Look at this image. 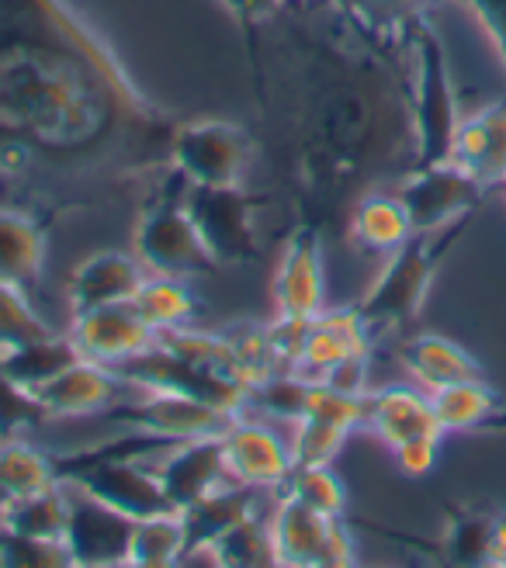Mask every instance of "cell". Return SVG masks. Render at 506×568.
<instances>
[{
	"mask_svg": "<svg viewBox=\"0 0 506 568\" xmlns=\"http://www.w3.org/2000/svg\"><path fill=\"white\" fill-rule=\"evenodd\" d=\"M156 111L67 0H0V142L32 156H98L108 119L156 139Z\"/></svg>",
	"mask_w": 506,
	"mask_h": 568,
	"instance_id": "6da1fadb",
	"label": "cell"
},
{
	"mask_svg": "<svg viewBox=\"0 0 506 568\" xmlns=\"http://www.w3.org/2000/svg\"><path fill=\"white\" fill-rule=\"evenodd\" d=\"M479 212L483 209H475L437 233H413L403 246L388 253L385 267L372 281V288L364 292L361 302H354L357 316L368 326L372 339H382L385 333H399L413 326V320L419 316V308H424L431 295V284L441 264L447 261V253L465 240V233L472 230V222Z\"/></svg>",
	"mask_w": 506,
	"mask_h": 568,
	"instance_id": "7a4b0ae2",
	"label": "cell"
},
{
	"mask_svg": "<svg viewBox=\"0 0 506 568\" xmlns=\"http://www.w3.org/2000/svg\"><path fill=\"white\" fill-rule=\"evenodd\" d=\"M409 115L416 139L413 166L444 163L452 156L455 132L462 125L458 91L444 42L427 18L409 28Z\"/></svg>",
	"mask_w": 506,
	"mask_h": 568,
	"instance_id": "3957f363",
	"label": "cell"
},
{
	"mask_svg": "<svg viewBox=\"0 0 506 568\" xmlns=\"http://www.w3.org/2000/svg\"><path fill=\"white\" fill-rule=\"evenodd\" d=\"M184 178L178 187H160L150 202L139 209L132 225V253L146 274L166 277H209L219 271L212 253L199 233V225L184 209Z\"/></svg>",
	"mask_w": 506,
	"mask_h": 568,
	"instance_id": "277c9868",
	"label": "cell"
},
{
	"mask_svg": "<svg viewBox=\"0 0 506 568\" xmlns=\"http://www.w3.org/2000/svg\"><path fill=\"white\" fill-rule=\"evenodd\" d=\"M181 197L219 267H243L261 257L257 212L271 202L267 194H253L243 184L184 181Z\"/></svg>",
	"mask_w": 506,
	"mask_h": 568,
	"instance_id": "5b68a950",
	"label": "cell"
},
{
	"mask_svg": "<svg viewBox=\"0 0 506 568\" xmlns=\"http://www.w3.org/2000/svg\"><path fill=\"white\" fill-rule=\"evenodd\" d=\"M271 530H274L277 565L341 568V565H351L357 558L354 534L344 524V517L320 514L316 506H308L289 493H274Z\"/></svg>",
	"mask_w": 506,
	"mask_h": 568,
	"instance_id": "8992f818",
	"label": "cell"
},
{
	"mask_svg": "<svg viewBox=\"0 0 506 568\" xmlns=\"http://www.w3.org/2000/svg\"><path fill=\"white\" fill-rule=\"evenodd\" d=\"M111 375H115L122 385H135L143 392L191 395V399L209 403L212 409L226 413V416H240L246 409L243 382L205 372V367L178 357L174 351H166L160 339H153V344L146 351H139L135 357H129L122 364H111Z\"/></svg>",
	"mask_w": 506,
	"mask_h": 568,
	"instance_id": "52a82bcc",
	"label": "cell"
},
{
	"mask_svg": "<svg viewBox=\"0 0 506 568\" xmlns=\"http://www.w3.org/2000/svg\"><path fill=\"white\" fill-rule=\"evenodd\" d=\"M253 139L240 122L199 119L171 132L166 163L188 184H243Z\"/></svg>",
	"mask_w": 506,
	"mask_h": 568,
	"instance_id": "ba28073f",
	"label": "cell"
},
{
	"mask_svg": "<svg viewBox=\"0 0 506 568\" xmlns=\"http://www.w3.org/2000/svg\"><path fill=\"white\" fill-rule=\"evenodd\" d=\"M392 191L399 194V202L413 222V233H437L455 219L483 209V202L489 197V191L475 184L468 174H462L452 160L406 170Z\"/></svg>",
	"mask_w": 506,
	"mask_h": 568,
	"instance_id": "9c48e42d",
	"label": "cell"
},
{
	"mask_svg": "<svg viewBox=\"0 0 506 568\" xmlns=\"http://www.w3.org/2000/svg\"><path fill=\"white\" fill-rule=\"evenodd\" d=\"M101 416L104 423L119 426V430H143L174 444L194 437H215L233 423V416L178 392H146V399L139 403H111Z\"/></svg>",
	"mask_w": 506,
	"mask_h": 568,
	"instance_id": "30bf717a",
	"label": "cell"
},
{
	"mask_svg": "<svg viewBox=\"0 0 506 568\" xmlns=\"http://www.w3.org/2000/svg\"><path fill=\"white\" fill-rule=\"evenodd\" d=\"M274 312L285 320H313L326 308V271H323V233L316 222H302L281 246L271 277Z\"/></svg>",
	"mask_w": 506,
	"mask_h": 568,
	"instance_id": "8fae6325",
	"label": "cell"
},
{
	"mask_svg": "<svg viewBox=\"0 0 506 568\" xmlns=\"http://www.w3.org/2000/svg\"><path fill=\"white\" fill-rule=\"evenodd\" d=\"M364 395H351L316 382L308 409L292 423L289 444L295 465H333L347 437L357 426H364Z\"/></svg>",
	"mask_w": 506,
	"mask_h": 568,
	"instance_id": "7c38bea8",
	"label": "cell"
},
{
	"mask_svg": "<svg viewBox=\"0 0 506 568\" xmlns=\"http://www.w3.org/2000/svg\"><path fill=\"white\" fill-rule=\"evenodd\" d=\"M132 527L135 520H129L119 509H111L98 503L94 496L70 486V514H67V530H63V548H67L70 565H80V568L129 565Z\"/></svg>",
	"mask_w": 506,
	"mask_h": 568,
	"instance_id": "4fadbf2b",
	"label": "cell"
},
{
	"mask_svg": "<svg viewBox=\"0 0 506 568\" xmlns=\"http://www.w3.org/2000/svg\"><path fill=\"white\" fill-rule=\"evenodd\" d=\"M67 481L77 486L80 493L94 496L98 503L119 509V514H125L129 520L178 514L171 499H166L160 489V481L153 475V462H129V458L94 462V465L77 468Z\"/></svg>",
	"mask_w": 506,
	"mask_h": 568,
	"instance_id": "5bb4252c",
	"label": "cell"
},
{
	"mask_svg": "<svg viewBox=\"0 0 506 568\" xmlns=\"http://www.w3.org/2000/svg\"><path fill=\"white\" fill-rule=\"evenodd\" d=\"M222 454H226L230 478L261 493H277L295 468L292 444L274 426L250 419L246 413L233 416V423L222 430Z\"/></svg>",
	"mask_w": 506,
	"mask_h": 568,
	"instance_id": "9a60e30c",
	"label": "cell"
},
{
	"mask_svg": "<svg viewBox=\"0 0 506 568\" xmlns=\"http://www.w3.org/2000/svg\"><path fill=\"white\" fill-rule=\"evenodd\" d=\"M153 475L174 509H184L194 499L209 496L222 481H230L226 454H222V434L174 444L153 462Z\"/></svg>",
	"mask_w": 506,
	"mask_h": 568,
	"instance_id": "2e32d148",
	"label": "cell"
},
{
	"mask_svg": "<svg viewBox=\"0 0 506 568\" xmlns=\"http://www.w3.org/2000/svg\"><path fill=\"white\" fill-rule=\"evenodd\" d=\"M146 277V267L139 264L135 253L125 250H98L91 257H83L67 284L70 316H83L104 305L132 302L139 284Z\"/></svg>",
	"mask_w": 506,
	"mask_h": 568,
	"instance_id": "e0dca14e",
	"label": "cell"
},
{
	"mask_svg": "<svg viewBox=\"0 0 506 568\" xmlns=\"http://www.w3.org/2000/svg\"><path fill=\"white\" fill-rule=\"evenodd\" d=\"M364 430H372L385 447H399L416 437H444L434 416L431 392L419 385H385L364 395Z\"/></svg>",
	"mask_w": 506,
	"mask_h": 568,
	"instance_id": "ac0fdd59",
	"label": "cell"
},
{
	"mask_svg": "<svg viewBox=\"0 0 506 568\" xmlns=\"http://www.w3.org/2000/svg\"><path fill=\"white\" fill-rule=\"evenodd\" d=\"M70 336L77 339L83 357L98 361L104 367L135 357L156 339V333L143 323V316L132 308V302L104 305L94 312H83V316H73Z\"/></svg>",
	"mask_w": 506,
	"mask_h": 568,
	"instance_id": "d6986e66",
	"label": "cell"
},
{
	"mask_svg": "<svg viewBox=\"0 0 506 568\" xmlns=\"http://www.w3.org/2000/svg\"><path fill=\"white\" fill-rule=\"evenodd\" d=\"M447 160L486 191L506 184V98L462 119Z\"/></svg>",
	"mask_w": 506,
	"mask_h": 568,
	"instance_id": "ffe728a7",
	"label": "cell"
},
{
	"mask_svg": "<svg viewBox=\"0 0 506 568\" xmlns=\"http://www.w3.org/2000/svg\"><path fill=\"white\" fill-rule=\"evenodd\" d=\"M375 339L364 326V320L357 316V308H323L308 320V333H305V347H302V361H298V375L323 382L333 367H341L351 357H364L372 354Z\"/></svg>",
	"mask_w": 506,
	"mask_h": 568,
	"instance_id": "44dd1931",
	"label": "cell"
},
{
	"mask_svg": "<svg viewBox=\"0 0 506 568\" xmlns=\"http://www.w3.org/2000/svg\"><path fill=\"white\" fill-rule=\"evenodd\" d=\"M261 489L243 486V481L230 478L209 496L194 499L191 506L178 509L181 527H184V561L209 555V548L219 541L230 527H236L243 517H250L253 509H261Z\"/></svg>",
	"mask_w": 506,
	"mask_h": 568,
	"instance_id": "7402d4cb",
	"label": "cell"
},
{
	"mask_svg": "<svg viewBox=\"0 0 506 568\" xmlns=\"http://www.w3.org/2000/svg\"><path fill=\"white\" fill-rule=\"evenodd\" d=\"M122 382L111 375V367L80 357L60 378H52L42 392H36V403L45 419H77L104 413L111 403H119Z\"/></svg>",
	"mask_w": 506,
	"mask_h": 568,
	"instance_id": "603a6c76",
	"label": "cell"
},
{
	"mask_svg": "<svg viewBox=\"0 0 506 568\" xmlns=\"http://www.w3.org/2000/svg\"><path fill=\"white\" fill-rule=\"evenodd\" d=\"M396 357L406 367V375L424 392H437V388L458 385L468 378H483V364L475 361L462 344H455V339H447L441 333L406 336Z\"/></svg>",
	"mask_w": 506,
	"mask_h": 568,
	"instance_id": "cb8c5ba5",
	"label": "cell"
},
{
	"mask_svg": "<svg viewBox=\"0 0 506 568\" xmlns=\"http://www.w3.org/2000/svg\"><path fill=\"white\" fill-rule=\"evenodd\" d=\"M49 246V222L36 212L0 205V281L32 292Z\"/></svg>",
	"mask_w": 506,
	"mask_h": 568,
	"instance_id": "d4e9b609",
	"label": "cell"
},
{
	"mask_svg": "<svg viewBox=\"0 0 506 568\" xmlns=\"http://www.w3.org/2000/svg\"><path fill=\"white\" fill-rule=\"evenodd\" d=\"M434 416L444 434L506 430V403L486 378H468L431 392Z\"/></svg>",
	"mask_w": 506,
	"mask_h": 568,
	"instance_id": "484cf974",
	"label": "cell"
},
{
	"mask_svg": "<svg viewBox=\"0 0 506 568\" xmlns=\"http://www.w3.org/2000/svg\"><path fill=\"white\" fill-rule=\"evenodd\" d=\"M347 233L364 253H388L413 236V222L396 191H364L347 219Z\"/></svg>",
	"mask_w": 506,
	"mask_h": 568,
	"instance_id": "4316f807",
	"label": "cell"
},
{
	"mask_svg": "<svg viewBox=\"0 0 506 568\" xmlns=\"http://www.w3.org/2000/svg\"><path fill=\"white\" fill-rule=\"evenodd\" d=\"M80 347L70 333H49L42 339H32V344H21L14 351L0 354V367L4 375L36 399V392H42L52 378H60L67 367H73L80 361Z\"/></svg>",
	"mask_w": 506,
	"mask_h": 568,
	"instance_id": "83f0119b",
	"label": "cell"
},
{
	"mask_svg": "<svg viewBox=\"0 0 506 568\" xmlns=\"http://www.w3.org/2000/svg\"><path fill=\"white\" fill-rule=\"evenodd\" d=\"M67 514H70V486L67 481H52V486L28 493L0 509V527L24 537H39V541L63 545Z\"/></svg>",
	"mask_w": 506,
	"mask_h": 568,
	"instance_id": "f1b7e54d",
	"label": "cell"
},
{
	"mask_svg": "<svg viewBox=\"0 0 506 568\" xmlns=\"http://www.w3.org/2000/svg\"><path fill=\"white\" fill-rule=\"evenodd\" d=\"M132 308L143 316V323L153 333L188 326L199 316V298H194L191 284L184 277H166V274H146L139 292L132 295Z\"/></svg>",
	"mask_w": 506,
	"mask_h": 568,
	"instance_id": "f546056e",
	"label": "cell"
},
{
	"mask_svg": "<svg viewBox=\"0 0 506 568\" xmlns=\"http://www.w3.org/2000/svg\"><path fill=\"white\" fill-rule=\"evenodd\" d=\"M52 481H60L55 478L52 454L39 450L24 437L0 440V509L28 493L52 486Z\"/></svg>",
	"mask_w": 506,
	"mask_h": 568,
	"instance_id": "4dcf8cb0",
	"label": "cell"
},
{
	"mask_svg": "<svg viewBox=\"0 0 506 568\" xmlns=\"http://www.w3.org/2000/svg\"><path fill=\"white\" fill-rule=\"evenodd\" d=\"M209 558L226 568H267L277 565L274 551V530H271V514L261 506L250 517H243L236 527H230L219 541L209 548Z\"/></svg>",
	"mask_w": 506,
	"mask_h": 568,
	"instance_id": "1f68e13d",
	"label": "cell"
},
{
	"mask_svg": "<svg viewBox=\"0 0 506 568\" xmlns=\"http://www.w3.org/2000/svg\"><path fill=\"white\" fill-rule=\"evenodd\" d=\"M496 514L483 506H458L447 517V527L441 534V558L458 565H486L489 541H493Z\"/></svg>",
	"mask_w": 506,
	"mask_h": 568,
	"instance_id": "d6a6232c",
	"label": "cell"
},
{
	"mask_svg": "<svg viewBox=\"0 0 506 568\" xmlns=\"http://www.w3.org/2000/svg\"><path fill=\"white\" fill-rule=\"evenodd\" d=\"M313 388L316 382L305 378L298 372H274L267 375L264 382L250 385L246 388V409L261 413L267 419H277V423H295L305 409H308V399H313ZM243 409V413H246Z\"/></svg>",
	"mask_w": 506,
	"mask_h": 568,
	"instance_id": "836d02e7",
	"label": "cell"
},
{
	"mask_svg": "<svg viewBox=\"0 0 506 568\" xmlns=\"http://www.w3.org/2000/svg\"><path fill=\"white\" fill-rule=\"evenodd\" d=\"M129 565H135V568L184 565L181 514H160V517L135 520L132 541H129Z\"/></svg>",
	"mask_w": 506,
	"mask_h": 568,
	"instance_id": "e575fe53",
	"label": "cell"
},
{
	"mask_svg": "<svg viewBox=\"0 0 506 568\" xmlns=\"http://www.w3.org/2000/svg\"><path fill=\"white\" fill-rule=\"evenodd\" d=\"M333 4L378 36H406L437 0H333Z\"/></svg>",
	"mask_w": 506,
	"mask_h": 568,
	"instance_id": "d590c367",
	"label": "cell"
},
{
	"mask_svg": "<svg viewBox=\"0 0 506 568\" xmlns=\"http://www.w3.org/2000/svg\"><path fill=\"white\" fill-rule=\"evenodd\" d=\"M277 493L298 496L302 503L316 506L320 514H330V517L347 514V486H344V478L333 471V465H295Z\"/></svg>",
	"mask_w": 506,
	"mask_h": 568,
	"instance_id": "8d00e7d4",
	"label": "cell"
},
{
	"mask_svg": "<svg viewBox=\"0 0 506 568\" xmlns=\"http://www.w3.org/2000/svg\"><path fill=\"white\" fill-rule=\"evenodd\" d=\"M222 336H226V344L233 351V361L240 367V378L246 382V388L264 382L274 372H281L277 361H274L267 323H236L230 329H222Z\"/></svg>",
	"mask_w": 506,
	"mask_h": 568,
	"instance_id": "74e56055",
	"label": "cell"
},
{
	"mask_svg": "<svg viewBox=\"0 0 506 568\" xmlns=\"http://www.w3.org/2000/svg\"><path fill=\"white\" fill-rule=\"evenodd\" d=\"M49 333L52 326L39 316V308L32 305L28 292L0 281V354L21 344H32V339H42Z\"/></svg>",
	"mask_w": 506,
	"mask_h": 568,
	"instance_id": "f35d334b",
	"label": "cell"
},
{
	"mask_svg": "<svg viewBox=\"0 0 506 568\" xmlns=\"http://www.w3.org/2000/svg\"><path fill=\"white\" fill-rule=\"evenodd\" d=\"M0 565L4 568H52V565H70V558L60 541H39V537H24V534L0 527Z\"/></svg>",
	"mask_w": 506,
	"mask_h": 568,
	"instance_id": "ab89813d",
	"label": "cell"
},
{
	"mask_svg": "<svg viewBox=\"0 0 506 568\" xmlns=\"http://www.w3.org/2000/svg\"><path fill=\"white\" fill-rule=\"evenodd\" d=\"M39 423H45L39 403L28 392H21L0 367V440L24 437L28 430H36Z\"/></svg>",
	"mask_w": 506,
	"mask_h": 568,
	"instance_id": "60d3db41",
	"label": "cell"
},
{
	"mask_svg": "<svg viewBox=\"0 0 506 568\" xmlns=\"http://www.w3.org/2000/svg\"><path fill=\"white\" fill-rule=\"evenodd\" d=\"M465 11H472V18L479 21V28L486 32L496 60L506 70V0H458Z\"/></svg>",
	"mask_w": 506,
	"mask_h": 568,
	"instance_id": "b9f144b4",
	"label": "cell"
},
{
	"mask_svg": "<svg viewBox=\"0 0 506 568\" xmlns=\"http://www.w3.org/2000/svg\"><path fill=\"white\" fill-rule=\"evenodd\" d=\"M222 8L233 14V21L240 24V32L246 36V42L261 32V28L289 4V0H219Z\"/></svg>",
	"mask_w": 506,
	"mask_h": 568,
	"instance_id": "7bdbcfd3",
	"label": "cell"
},
{
	"mask_svg": "<svg viewBox=\"0 0 506 568\" xmlns=\"http://www.w3.org/2000/svg\"><path fill=\"white\" fill-rule=\"evenodd\" d=\"M437 447H441V437H416V440L392 447V458H396L403 475L419 478L437 465Z\"/></svg>",
	"mask_w": 506,
	"mask_h": 568,
	"instance_id": "ee69618b",
	"label": "cell"
},
{
	"mask_svg": "<svg viewBox=\"0 0 506 568\" xmlns=\"http://www.w3.org/2000/svg\"><path fill=\"white\" fill-rule=\"evenodd\" d=\"M486 565H506V514H496L493 524V541H489V558Z\"/></svg>",
	"mask_w": 506,
	"mask_h": 568,
	"instance_id": "f6af8a7d",
	"label": "cell"
},
{
	"mask_svg": "<svg viewBox=\"0 0 506 568\" xmlns=\"http://www.w3.org/2000/svg\"><path fill=\"white\" fill-rule=\"evenodd\" d=\"M503 194H506V184H503Z\"/></svg>",
	"mask_w": 506,
	"mask_h": 568,
	"instance_id": "bcb514c9",
	"label": "cell"
}]
</instances>
